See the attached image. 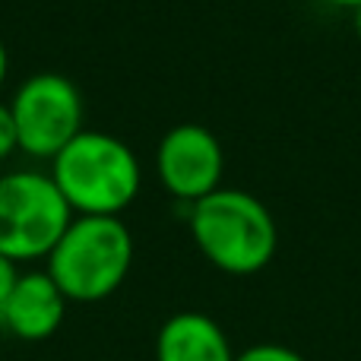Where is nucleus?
<instances>
[{
    "label": "nucleus",
    "mask_w": 361,
    "mask_h": 361,
    "mask_svg": "<svg viewBox=\"0 0 361 361\" xmlns=\"http://www.w3.org/2000/svg\"><path fill=\"white\" fill-rule=\"evenodd\" d=\"M190 238L206 263L228 276H254L276 257L279 228L273 212L254 193L219 187L187 212Z\"/></svg>",
    "instance_id": "1"
},
{
    "label": "nucleus",
    "mask_w": 361,
    "mask_h": 361,
    "mask_svg": "<svg viewBox=\"0 0 361 361\" xmlns=\"http://www.w3.org/2000/svg\"><path fill=\"white\" fill-rule=\"evenodd\" d=\"M51 180L73 216H121L143 187L140 159L124 140L102 130H80L54 159Z\"/></svg>",
    "instance_id": "2"
},
{
    "label": "nucleus",
    "mask_w": 361,
    "mask_h": 361,
    "mask_svg": "<svg viewBox=\"0 0 361 361\" xmlns=\"http://www.w3.org/2000/svg\"><path fill=\"white\" fill-rule=\"evenodd\" d=\"M133 267V235L121 216H73L44 269L67 301L95 305L114 295Z\"/></svg>",
    "instance_id": "3"
},
{
    "label": "nucleus",
    "mask_w": 361,
    "mask_h": 361,
    "mask_svg": "<svg viewBox=\"0 0 361 361\" xmlns=\"http://www.w3.org/2000/svg\"><path fill=\"white\" fill-rule=\"evenodd\" d=\"M73 209L44 171L0 175V257L44 260L67 231Z\"/></svg>",
    "instance_id": "4"
},
{
    "label": "nucleus",
    "mask_w": 361,
    "mask_h": 361,
    "mask_svg": "<svg viewBox=\"0 0 361 361\" xmlns=\"http://www.w3.org/2000/svg\"><path fill=\"white\" fill-rule=\"evenodd\" d=\"M10 111L16 121L19 152L32 159H54L76 137L86 118L82 92L70 76L54 70H38L25 76L10 99Z\"/></svg>",
    "instance_id": "5"
},
{
    "label": "nucleus",
    "mask_w": 361,
    "mask_h": 361,
    "mask_svg": "<svg viewBox=\"0 0 361 361\" xmlns=\"http://www.w3.org/2000/svg\"><path fill=\"white\" fill-rule=\"evenodd\" d=\"M225 152L203 124H175L156 149V175L175 200L197 203L222 187Z\"/></svg>",
    "instance_id": "6"
},
{
    "label": "nucleus",
    "mask_w": 361,
    "mask_h": 361,
    "mask_svg": "<svg viewBox=\"0 0 361 361\" xmlns=\"http://www.w3.org/2000/svg\"><path fill=\"white\" fill-rule=\"evenodd\" d=\"M67 305V295L57 288L48 269H29V273H19L0 326L23 343H44L61 330Z\"/></svg>",
    "instance_id": "7"
},
{
    "label": "nucleus",
    "mask_w": 361,
    "mask_h": 361,
    "mask_svg": "<svg viewBox=\"0 0 361 361\" xmlns=\"http://www.w3.org/2000/svg\"><path fill=\"white\" fill-rule=\"evenodd\" d=\"M225 330L203 311H178L156 333V361H235Z\"/></svg>",
    "instance_id": "8"
},
{
    "label": "nucleus",
    "mask_w": 361,
    "mask_h": 361,
    "mask_svg": "<svg viewBox=\"0 0 361 361\" xmlns=\"http://www.w3.org/2000/svg\"><path fill=\"white\" fill-rule=\"evenodd\" d=\"M235 361H307V358L279 343H257V345H247L244 352H238Z\"/></svg>",
    "instance_id": "9"
},
{
    "label": "nucleus",
    "mask_w": 361,
    "mask_h": 361,
    "mask_svg": "<svg viewBox=\"0 0 361 361\" xmlns=\"http://www.w3.org/2000/svg\"><path fill=\"white\" fill-rule=\"evenodd\" d=\"M16 149H19V133L10 111V102H0V162H6Z\"/></svg>",
    "instance_id": "10"
},
{
    "label": "nucleus",
    "mask_w": 361,
    "mask_h": 361,
    "mask_svg": "<svg viewBox=\"0 0 361 361\" xmlns=\"http://www.w3.org/2000/svg\"><path fill=\"white\" fill-rule=\"evenodd\" d=\"M19 282V263L6 260V257H0V320H4V311H6V301H10L13 288H16Z\"/></svg>",
    "instance_id": "11"
},
{
    "label": "nucleus",
    "mask_w": 361,
    "mask_h": 361,
    "mask_svg": "<svg viewBox=\"0 0 361 361\" xmlns=\"http://www.w3.org/2000/svg\"><path fill=\"white\" fill-rule=\"evenodd\" d=\"M6 73H10V54H6V44L0 42V89L6 82Z\"/></svg>",
    "instance_id": "12"
},
{
    "label": "nucleus",
    "mask_w": 361,
    "mask_h": 361,
    "mask_svg": "<svg viewBox=\"0 0 361 361\" xmlns=\"http://www.w3.org/2000/svg\"><path fill=\"white\" fill-rule=\"evenodd\" d=\"M326 4H330V6H343V10H352V13H355L358 6H361V0H326Z\"/></svg>",
    "instance_id": "13"
},
{
    "label": "nucleus",
    "mask_w": 361,
    "mask_h": 361,
    "mask_svg": "<svg viewBox=\"0 0 361 361\" xmlns=\"http://www.w3.org/2000/svg\"><path fill=\"white\" fill-rule=\"evenodd\" d=\"M355 32H358V38H361V6L355 10Z\"/></svg>",
    "instance_id": "14"
}]
</instances>
